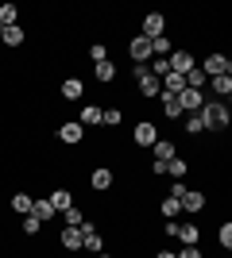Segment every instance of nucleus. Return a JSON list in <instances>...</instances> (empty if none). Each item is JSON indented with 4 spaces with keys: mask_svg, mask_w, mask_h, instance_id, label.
I'll list each match as a JSON object with an SVG mask.
<instances>
[{
    "mask_svg": "<svg viewBox=\"0 0 232 258\" xmlns=\"http://www.w3.org/2000/svg\"><path fill=\"white\" fill-rule=\"evenodd\" d=\"M201 123H205V135H213V131H224L232 123V112L224 108V100H205L201 104Z\"/></svg>",
    "mask_w": 232,
    "mask_h": 258,
    "instance_id": "1",
    "label": "nucleus"
},
{
    "mask_svg": "<svg viewBox=\"0 0 232 258\" xmlns=\"http://www.w3.org/2000/svg\"><path fill=\"white\" fill-rule=\"evenodd\" d=\"M205 100H209V97H205L201 89H182V93H178V108H182V116H198Z\"/></svg>",
    "mask_w": 232,
    "mask_h": 258,
    "instance_id": "2",
    "label": "nucleus"
},
{
    "mask_svg": "<svg viewBox=\"0 0 232 258\" xmlns=\"http://www.w3.org/2000/svg\"><path fill=\"white\" fill-rule=\"evenodd\" d=\"M155 139H159V123H155V119H140V123L132 127V143H135V147H144V151H147Z\"/></svg>",
    "mask_w": 232,
    "mask_h": 258,
    "instance_id": "3",
    "label": "nucleus"
},
{
    "mask_svg": "<svg viewBox=\"0 0 232 258\" xmlns=\"http://www.w3.org/2000/svg\"><path fill=\"white\" fill-rule=\"evenodd\" d=\"M140 27H144V31H140L144 39H163V35H166V16H163V12H147Z\"/></svg>",
    "mask_w": 232,
    "mask_h": 258,
    "instance_id": "4",
    "label": "nucleus"
},
{
    "mask_svg": "<svg viewBox=\"0 0 232 258\" xmlns=\"http://www.w3.org/2000/svg\"><path fill=\"white\" fill-rule=\"evenodd\" d=\"M128 58H132V66H147V62H151V39L132 35V43H128Z\"/></svg>",
    "mask_w": 232,
    "mask_h": 258,
    "instance_id": "5",
    "label": "nucleus"
},
{
    "mask_svg": "<svg viewBox=\"0 0 232 258\" xmlns=\"http://www.w3.org/2000/svg\"><path fill=\"white\" fill-rule=\"evenodd\" d=\"M166 66H170V74L186 77L190 70H194V54H190V50H182V46H174V50H170V58H166Z\"/></svg>",
    "mask_w": 232,
    "mask_h": 258,
    "instance_id": "6",
    "label": "nucleus"
},
{
    "mask_svg": "<svg viewBox=\"0 0 232 258\" xmlns=\"http://www.w3.org/2000/svg\"><path fill=\"white\" fill-rule=\"evenodd\" d=\"M201 74H205V77H224V74H232V58H224V54H209V58L201 62Z\"/></svg>",
    "mask_w": 232,
    "mask_h": 258,
    "instance_id": "7",
    "label": "nucleus"
},
{
    "mask_svg": "<svg viewBox=\"0 0 232 258\" xmlns=\"http://www.w3.org/2000/svg\"><path fill=\"white\" fill-rule=\"evenodd\" d=\"M112 185H116V173H112L109 166H97V170L89 173V189H93V193H109Z\"/></svg>",
    "mask_w": 232,
    "mask_h": 258,
    "instance_id": "8",
    "label": "nucleus"
},
{
    "mask_svg": "<svg viewBox=\"0 0 232 258\" xmlns=\"http://www.w3.org/2000/svg\"><path fill=\"white\" fill-rule=\"evenodd\" d=\"M81 139H85V127H81L77 119H70V123H58V143H66V147H77Z\"/></svg>",
    "mask_w": 232,
    "mask_h": 258,
    "instance_id": "9",
    "label": "nucleus"
},
{
    "mask_svg": "<svg viewBox=\"0 0 232 258\" xmlns=\"http://www.w3.org/2000/svg\"><path fill=\"white\" fill-rule=\"evenodd\" d=\"M147 151H151V158L159 162V166H166V162H170V158H174V154H178V147H174V143H170V139H155L151 147H147Z\"/></svg>",
    "mask_w": 232,
    "mask_h": 258,
    "instance_id": "10",
    "label": "nucleus"
},
{
    "mask_svg": "<svg viewBox=\"0 0 232 258\" xmlns=\"http://www.w3.org/2000/svg\"><path fill=\"white\" fill-rule=\"evenodd\" d=\"M58 93H62V100H81V97H85V81H81V77H74V74H70L66 81L58 85Z\"/></svg>",
    "mask_w": 232,
    "mask_h": 258,
    "instance_id": "11",
    "label": "nucleus"
},
{
    "mask_svg": "<svg viewBox=\"0 0 232 258\" xmlns=\"http://www.w3.org/2000/svg\"><path fill=\"white\" fill-rule=\"evenodd\" d=\"M178 208H182V212H201V208H205V193H201V189H186V193L178 197Z\"/></svg>",
    "mask_w": 232,
    "mask_h": 258,
    "instance_id": "12",
    "label": "nucleus"
},
{
    "mask_svg": "<svg viewBox=\"0 0 232 258\" xmlns=\"http://www.w3.org/2000/svg\"><path fill=\"white\" fill-rule=\"evenodd\" d=\"M0 43L16 50V46H23V43H27V31H23L20 23H12V27H4V31H0Z\"/></svg>",
    "mask_w": 232,
    "mask_h": 258,
    "instance_id": "13",
    "label": "nucleus"
},
{
    "mask_svg": "<svg viewBox=\"0 0 232 258\" xmlns=\"http://www.w3.org/2000/svg\"><path fill=\"white\" fill-rule=\"evenodd\" d=\"M163 173H166V177H170V181H182V177H186V173H190V162L182 158V154H174V158H170V162H166V166H163Z\"/></svg>",
    "mask_w": 232,
    "mask_h": 258,
    "instance_id": "14",
    "label": "nucleus"
},
{
    "mask_svg": "<svg viewBox=\"0 0 232 258\" xmlns=\"http://www.w3.org/2000/svg\"><path fill=\"white\" fill-rule=\"evenodd\" d=\"M101 112H105L101 104H81V112H77V123H81V127H97V123H101Z\"/></svg>",
    "mask_w": 232,
    "mask_h": 258,
    "instance_id": "15",
    "label": "nucleus"
},
{
    "mask_svg": "<svg viewBox=\"0 0 232 258\" xmlns=\"http://www.w3.org/2000/svg\"><path fill=\"white\" fill-rule=\"evenodd\" d=\"M47 201H51V205H55V212L62 216V212H66L70 205H74V193H70L66 185H58V189H55V193H51V197H47Z\"/></svg>",
    "mask_w": 232,
    "mask_h": 258,
    "instance_id": "16",
    "label": "nucleus"
},
{
    "mask_svg": "<svg viewBox=\"0 0 232 258\" xmlns=\"http://www.w3.org/2000/svg\"><path fill=\"white\" fill-rule=\"evenodd\" d=\"M58 243H62L70 254H74V250H81V227H62V231H58Z\"/></svg>",
    "mask_w": 232,
    "mask_h": 258,
    "instance_id": "17",
    "label": "nucleus"
},
{
    "mask_svg": "<svg viewBox=\"0 0 232 258\" xmlns=\"http://www.w3.org/2000/svg\"><path fill=\"white\" fill-rule=\"evenodd\" d=\"M174 239H182V247H198V243H201V227L198 224H178Z\"/></svg>",
    "mask_w": 232,
    "mask_h": 258,
    "instance_id": "18",
    "label": "nucleus"
},
{
    "mask_svg": "<svg viewBox=\"0 0 232 258\" xmlns=\"http://www.w3.org/2000/svg\"><path fill=\"white\" fill-rule=\"evenodd\" d=\"M31 216H35V220H39V224H51V220H55V205H51V201H47V197H39V201H35V205H31Z\"/></svg>",
    "mask_w": 232,
    "mask_h": 258,
    "instance_id": "19",
    "label": "nucleus"
},
{
    "mask_svg": "<svg viewBox=\"0 0 232 258\" xmlns=\"http://www.w3.org/2000/svg\"><path fill=\"white\" fill-rule=\"evenodd\" d=\"M209 85H213V100H228V97H232V74L209 77Z\"/></svg>",
    "mask_w": 232,
    "mask_h": 258,
    "instance_id": "20",
    "label": "nucleus"
},
{
    "mask_svg": "<svg viewBox=\"0 0 232 258\" xmlns=\"http://www.w3.org/2000/svg\"><path fill=\"white\" fill-rule=\"evenodd\" d=\"M93 77H97L101 85H112V81H116V62H112V58L109 62H97L93 66Z\"/></svg>",
    "mask_w": 232,
    "mask_h": 258,
    "instance_id": "21",
    "label": "nucleus"
},
{
    "mask_svg": "<svg viewBox=\"0 0 232 258\" xmlns=\"http://www.w3.org/2000/svg\"><path fill=\"white\" fill-rule=\"evenodd\" d=\"M31 205H35L31 193H12V201H8V208H12V212H20V216L31 212Z\"/></svg>",
    "mask_w": 232,
    "mask_h": 258,
    "instance_id": "22",
    "label": "nucleus"
},
{
    "mask_svg": "<svg viewBox=\"0 0 232 258\" xmlns=\"http://www.w3.org/2000/svg\"><path fill=\"white\" fill-rule=\"evenodd\" d=\"M159 104H163V116H166V119H182L178 97H170V93H159Z\"/></svg>",
    "mask_w": 232,
    "mask_h": 258,
    "instance_id": "23",
    "label": "nucleus"
},
{
    "mask_svg": "<svg viewBox=\"0 0 232 258\" xmlns=\"http://www.w3.org/2000/svg\"><path fill=\"white\" fill-rule=\"evenodd\" d=\"M81 224H85V212L77 205H70L66 212H62V227H81Z\"/></svg>",
    "mask_w": 232,
    "mask_h": 258,
    "instance_id": "24",
    "label": "nucleus"
},
{
    "mask_svg": "<svg viewBox=\"0 0 232 258\" xmlns=\"http://www.w3.org/2000/svg\"><path fill=\"white\" fill-rule=\"evenodd\" d=\"M12 23H20V8L16 4H0V27H12Z\"/></svg>",
    "mask_w": 232,
    "mask_h": 258,
    "instance_id": "25",
    "label": "nucleus"
},
{
    "mask_svg": "<svg viewBox=\"0 0 232 258\" xmlns=\"http://www.w3.org/2000/svg\"><path fill=\"white\" fill-rule=\"evenodd\" d=\"M182 127H186L190 139H194V135H205V123H201V116H182Z\"/></svg>",
    "mask_w": 232,
    "mask_h": 258,
    "instance_id": "26",
    "label": "nucleus"
},
{
    "mask_svg": "<svg viewBox=\"0 0 232 258\" xmlns=\"http://www.w3.org/2000/svg\"><path fill=\"white\" fill-rule=\"evenodd\" d=\"M178 212H182V208H178L174 197H163V201H159V216H163V220H174Z\"/></svg>",
    "mask_w": 232,
    "mask_h": 258,
    "instance_id": "27",
    "label": "nucleus"
},
{
    "mask_svg": "<svg viewBox=\"0 0 232 258\" xmlns=\"http://www.w3.org/2000/svg\"><path fill=\"white\" fill-rule=\"evenodd\" d=\"M101 123H105V127H120L124 112H120V108H105V112H101Z\"/></svg>",
    "mask_w": 232,
    "mask_h": 258,
    "instance_id": "28",
    "label": "nucleus"
},
{
    "mask_svg": "<svg viewBox=\"0 0 232 258\" xmlns=\"http://www.w3.org/2000/svg\"><path fill=\"white\" fill-rule=\"evenodd\" d=\"M89 58H93V66L109 62V43H89Z\"/></svg>",
    "mask_w": 232,
    "mask_h": 258,
    "instance_id": "29",
    "label": "nucleus"
},
{
    "mask_svg": "<svg viewBox=\"0 0 232 258\" xmlns=\"http://www.w3.org/2000/svg\"><path fill=\"white\" fill-rule=\"evenodd\" d=\"M20 231H23V235H39V231H43V224H39V220L27 212V216H23V224H20Z\"/></svg>",
    "mask_w": 232,
    "mask_h": 258,
    "instance_id": "30",
    "label": "nucleus"
},
{
    "mask_svg": "<svg viewBox=\"0 0 232 258\" xmlns=\"http://www.w3.org/2000/svg\"><path fill=\"white\" fill-rule=\"evenodd\" d=\"M217 243H221V250H232V224L217 227Z\"/></svg>",
    "mask_w": 232,
    "mask_h": 258,
    "instance_id": "31",
    "label": "nucleus"
},
{
    "mask_svg": "<svg viewBox=\"0 0 232 258\" xmlns=\"http://www.w3.org/2000/svg\"><path fill=\"white\" fill-rule=\"evenodd\" d=\"M205 81H209V77L201 74L198 66H194V70H190V74H186V89H201V85H205Z\"/></svg>",
    "mask_w": 232,
    "mask_h": 258,
    "instance_id": "32",
    "label": "nucleus"
},
{
    "mask_svg": "<svg viewBox=\"0 0 232 258\" xmlns=\"http://www.w3.org/2000/svg\"><path fill=\"white\" fill-rule=\"evenodd\" d=\"M174 254L178 258H205V254H201V247H182V250H174Z\"/></svg>",
    "mask_w": 232,
    "mask_h": 258,
    "instance_id": "33",
    "label": "nucleus"
},
{
    "mask_svg": "<svg viewBox=\"0 0 232 258\" xmlns=\"http://www.w3.org/2000/svg\"><path fill=\"white\" fill-rule=\"evenodd\" d=\"M186 189H190L186 181H170V197H174V201H178V197H182V193H186Z\"/></svg>",
    "mask_w": 232,
    "mask_h": 258,
    "instance_id": "34",
    "label": "nucleus"
},
{
    "mask_svg": "<svg viewBox=\"0 0 232 258\" xmlns=\"http://www.w3.org/2000/svg\"><path fill=\"white\" fill-rule=\"evenodd\" d=\"M155 258H178V254H174V250H166V247H163V250H159Z\"/></svg>",
    "mask_w": 232,
    "mask_h": 258,
    "instance_id": "35",
    "label": "nucleus"
},
{
    "mask_svg": "<svg viewBox=\"0 0 232 258\" xmlns=\"http://www.w3.org/2000/svg\"><path fill=\"white\" fill-rule=\"evenodd\" d=\"M97 258H112V254H105V250H97Z\"/></svg>",
    "mask_w": 232,
    "mask_h": 258,
    "instance_id": "36",
    "label": "nucleus"
}]
</instances>
